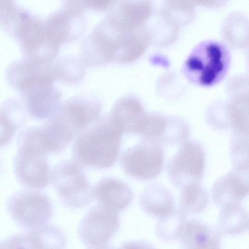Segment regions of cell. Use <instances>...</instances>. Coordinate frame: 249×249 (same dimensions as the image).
I'll use <instances>...</instances> for the list:
<instances>
[{
  "instance_id": "1",
  "label": "cell",
  "mask_w": 249,
  "mask_h": 249,
  "mask_svg": "<svg viewBox=\"0 0 249 249\" xmlns=\"http://www.w3.org/2000/svg\"><path fill=\"white\" fill-rule=\"evenodd\" d=\"M150 43L146 25L133 28L106 15L83 41L81 59L90 66L127 64L141 57Z\"/></svg>"
},
{
  "instance_id": "2",
  "label": "cell",
  "mask_w": 249,
  "mask_h": 249,
  "mask_svg": "<svg viewBox=\"0 0 249 249\" xmlns=\"http://www.w3.org/2000/svg\"><path fill=\"white\" fill-rule=\"evenodd\" d=\"M123 135L107 114L77 137L72 148V156L80 165L97 169L109 168L119 155Z\"/></svg>"
},
{
  "instance_id": "3",
  "label": "cell",
  "mask_w": 249,
  "mask_h": 249,
  "mask_svg": "<svg viewBox=\"0 0 249 249\" xmlns=\"http://www.w3.org/2000/svg\"><path fill=\"white\" fill-rule=\"evenodd\" d=\"M230 64V53L222 44L213 40L196 46L183 67L186 77L200 86H212L225 76Z\"/></svg>"
},
{
  "instance_id": "4",
  "label": "cell",
  "mask_w": 249,
  "mask_h": 249,
  "mask_svg": "<svg viewBox=\"0 0 249 249\" xmlns=\"http://www.w3.org/2000/svg\"><path fill=\"white\" fill-rule=\"evenodd\" d=\"M51 180L61 201L69 208L85 207L94 198L93 187L75 161L66 160L57 163L52 170Z\"/></svg>"
},
{
  "instance_id": "5",
  "label": "cell",
  "mask_w": 249,
  "mask_h": 249,
  "mask_svg": "<svg viewBox=\"0 0 249 249\" xmlns=\"http://www.w3.org/2000/svg\"><path fill=\"white\" fill-rule=\"evenodd\" d=\"M6 208L12 219L19 226L33 230L51 219L53 207L43 193L34 190H22L8 199Z\"/></svg>"
},
{
  "instance_id": "6",
  "label": "cell",
  "mask_w": 249,
  "mask_h": 249,
  "mask_svg": "<svg viewBox=\"0 0 249 249\" xmlns=\"http://www.w3.org/2000/svg\"><path fill=\"white\" fill-rule=\"evenodd\" d=\"M205 161V154L202 145L194 140L184 141L167 165V174L170 182L180 189L200 183Z\"/></svg>"
},
{
  "instance_id": "7",
  "label": "cell",
  "mask_w": 249,
  "mask_h": 249,
  "mask_svg": "<svg viewBox=\"0 0 249 249\" xmlns=\"http://www.w3.org/2000/svg\"><path fill=\"white\" fill-rule=\"evenodd\" d=\"M161 146L153 141L141 139L122 154L120 164L123 171L139 180L155 178L161 173L164 165V153Z\"/></svg>"
},
{
  "instance_id": "8",
  "label": "cell",
  "mask_w": 249,
  "mask_h": 249,
  "mask_svg": "<svg viewBox=\"0 0 249 249\" xmlns=\"http://www.w3.org/2000/svg\"><path fill=\"white\" fill-rule=\"evenodd\" d=\"M14 170L19 183L29 189H42L49 184L47 153L36 146L18 143L14 160Z\"/></svg>"
},
{
  "instance_id": "9",
  "label": "cell",
  "mask_w": 249,
  "mask_h": 249,
  "mask_svg": "<svg viewBox=\"0 0 249 249\" xmlns=\"http://www.w3.org/2000/svg\"><path fill=\"white\" fill-rule=\"evenodd\" d=\"M119 225L118 212L98 203L81 219L78 227V235L86 246L104 245L116 232Z\"/></svg>"
},
{
  "instance_id": "10",
  "label": "cell",
  "mask_w": 249,
  "mask_h": 249,
  "mask_svg": "<svg viewBox=\"0 0 249 249\" xmlns=\"http://www.w3.org/2000/svg\"><path fill=\"white\" fill-rule=\"evenodd\" d=\"M83 1H65L49 16L45 22L52 37L60 45L77 39L86 29Z\"/></svg>"
},
{
  "instance_id": "11",
  "label": "cell",
  "mask_w": 249,
  "mask_h": 249,
  "mask_svg": "<svg viewBox=\"0 0 249 249\" xmlns=\"http://www.w3.org/2000/svg\"><path fill=\"white\" fill-rule=\"evenodd\" d=\"M100 101L89 96H75L60 104L55 112L76 136L97 121L101 114Z\"/></svg>"
},
{
  "instance_id": "12",
  "label": "cell",
  "mask_w": 249,
  "mask_h": 249,
  "mask_svg": "<svg viewBox=\"0 0 249 249\" xmlns=\"http://www.w3.org/2000/svg\"><path fill=\"white\" fill-rule=\"evenodd\" d=\"M147 114L139 99L127 95L116 101L107 115L123 134H140Z\"/></svg>"
},
{
  "instance_id": "13",
  "label": "cell",
  "mask_w": 249,
  "mask_h": 249,
  "mask_svg": "<svg viewBox=\"0 0 249 249\" xmlns=\"http://www.w3.org/2000/svg\"><path fill=\"white\" fill-rule=\"evenodd\" d=\"M249 171L233 168L218 178L212 189L213 200L221 208L241 203L249 194Z\"/></svg>"
},
{
  "instance_id": "14",
  "label": "cell",
  "mask_w": 249,
  "mask_h": 249,
  "mask_svg": "<svg viewBox=\"0 0 249 249\" xmlns=\"http://www.w3.org/2000/svg\"><path fill=\"white\" fill-rule=\"evenodd\" d=\"M34 129L39 145L47 153L61 152L75 137L55 113L41 126L34 127Z\"/></svg>"
},
{
  "instance_id": "15",
  "label": "cell",
  "mask_w": 249,
  "mask_h": 249,
  "mask_svg": "<svg viewBox=\"0 0 249 249\" xmlns=\"http://www.w3.org/2000/svg\"><path fill=\"white\" fill-rule=\"evenodd\" d=\"M22 94L28 113L36 119L51 117L60 105L61 94L53 85L36 86Z\"/></svg>"
},
{
  "instance_id": "16",
  "label": "cell",
  "mask_w": 249,
  "mask_h": 249,
  "mask_svg": "<svg viewBox=\"0 0 249 249\" xmlns=\"http://www.w3.org/2000/svg\"><path fill=\"white\" fill-rule=\"evenodd\" d=\"M93 188L94 198L98 204L117 212L127 208L133 200L130 187L116 178H103Z\"/></svg>"
},
{
  "instance_id": "17",
  "label": "cell",
  "mask_w": 249,
  "mask_h": 249,
  "mask_svg": "<svg viewBox=\"0 0 249 249\" xmlns=\"http://www.w3.org/2000/svg\"><path fill=\"white\" fill-rule=\"evenodd\" d=\"M221 235L217 228L192 219L186 222L180 237L184 249H220Z\"/></svg>"
},
{
  "instance_id": "18",
  "label": "cell",
  "mask_w": 249,
  "mask_h": 249,
  "mask_svg": "<svg viewBox=\"0 0 249 249\" xmlns=\"http://www.w3.org/2000/svg\"><path fill=\"white\" fill-rule=\"evenodd\" d=\"M153 13L148 1H113L107 15L121 23L132 28L145 25Z\"/></svg>"
},
{
  "instance_id": "19",
  "label": "cell",
  "mask_w": 249,
  "mask_h": 249,
  "mask_svg": "<svg viewBox=\"0 0 249 249\" xmlns=\"http://www.w3.org/2000/svg\"><path fill=\"white\" fill-rule=\"evenodd\" d=\"M140 205L146 213L159 218L164 217L174 210V198L165 186L153 183L142 191Z\"/></svg>"
},
{
  "instance_id": "20",
  "label": "cell",
  "mask_w": 249,
  "mask_h": 249,
  "mask_svg": "<svg viewBox=\"0 0 249 249\" xmlns=\"http://www.w3.org/2000/svg\"><path fill=\"white\" fill-rule=\"evenodd\" d=\"M216 228L221 235L237 234L248 231V212L241 203L222 208Z\"/></svg>"
},
{
  "instance_id": "21",
  "label": "cell",
  "mask_w": 249,
  "mask_h": 249,
  "mask_svg": "<svg viewBox=\"0 0 249 249\" xmlns=\"http://www.w3.org/2000/svg\"><path fill=\"white\" fill-rule=\"evenodd\" d=\"M209 196L200 183H194L181 189L179 196V210L186 214L200 213L208 206Z\"/></svg>"
},
{
  "instance_id": "22",
  "label": "cell",
  "mask_w": 249,
  "mask_h": 249,
  "mask_svg": "<svg viewBox=\"0 0 249 249\" xmlns=\"http://www.w3.org/2000/svg\"><path fill=\"white\" fill-rule=\"evenodd\" d=\"M186 216L179 209H174L166 216L160 218L155 229L157 236L166 241L180 237L186 222Z\"/></svg>"
},
{
  "instance_id": "23",
  "label": "cell",
  "mask_w": 249,
  "mask_h": 249,
  "mask_svg": "<svg viewBox=\"0 0 249 249\" xmlns=\"http://www.w3.org/2000/svg\"><path fill=\"white\" fill-rule=\"evenodd\" d=\"M243 15L236 13L229 15L225 19L222 27V32L225 39L229 43L235 47H242L246 45V18Z\"/></svg>"
},
{
  "instance_id": "24",
  "label": "cell",
  "mask_w": 249,
  "mask_h": 249,
  "mask_svg": "<svg viewBox=\"0 0 249 249\" xmlns=\"http://www.w3.org/2000/svg\"><path fill=\"white\" fill-rule=\"evenodd\" d=\"M83 61L74 56H65L54 64L57 78L67 83L77 82L85 73Z\"/></svg>"
},
{
  "instance_id": "25",
  "label": "cell",
  "mask_w": 249,
  "mask_h": 249,
  "mask_svg": "<svg viewBox=\"0 0 249 249\" xmlns=\"http://www.w3.org/2000/svg\"><path fill=\"white\" fill-rule=\"evenodd\" d=\"M189 133V125L184 119L178 116H168L166 127L159 143L160 145L181 143Z\"/></svg>"
},
{
  "instance_id": "26",
  "label": "cell",
  "mask_w": 249,
  "mask_h": 249,
  "mask_svg": "<svg viewBox=\"0 0 249 249\" xmlns=\"http://www.w3.org/2000/svg\"><path fill=\"white\" fill-rule=\"evenodd\" d=\"M205 119L213 129H231L232 115L228 102H217L211 105L206 111Z\"/></svg>"
},
{
  "instance_id": "27",
  "label": "cell",
  "mask_w": 249,
  "mask_h": 249,
  "mask_svg": "<svg viewBox=\"0 0 249 249\" xmlns=\"http://www.w3.org/2000/svg\"><path fill=\"white\" fill-rule=\"evenodd\" d=\"M249 135L232 134L230 153L233 168L249 171Z\"/></svg>"
},
{
  "instance_id": "28",
  "label": "cell",
  "mask_w": 249,
  "mask_h": 249,
  "mask_svg": "<svg viewBox=\"0 0 249 249\" xmlns=\"http://www.w3.org/2000/svg\"><path fill=\"white\" fill-rule=\"evenodd\" d=\"M2 245L3 249H45L34 229L12 235Z\"/></svg>"
},
{
  "instance_id": "29",
  "label": "cell",
  "mask_w": 249,
  "mask_h": 249,
  "mask_svg": "<svg viewBox=\"0 0 249 249\" xmlns=\"http://www.w3.org/2000/svg\"><path fill=\"white\" fill-rule=\"evenodd\" d=\"M162 10L179 27L190 22L195 11L193 4L180 1H167Z\"/></svg>"
},
{
  "instance_id": "30",
  "label": "cell",
  "mask_w": 249,
  "mask_h": 249,
  "mask_svg": "<svg viewBox=\"0 0 249 249\" xmlns=\"http://www.w3.org/2000/svg\"><path fill=\"white\" fill-rule=\"evenodd\" d=\"M19 127L2 105L0 107V147L7 144Z\"/></svg>"
},
{
  "instance_id": "31",
  "label": "cell",
  "mask_w": 249,
  "mask_h": 249,
  "mask_svg": "<svg viewBox=\"0 0 249 249\" xmlns=\"http://www.w3.org/2000/svg\"><path fill=\"white\" fill-rule=\"evenodd\" d=\"M113 1L112 0H84V6L86 9L97 11H102L109 8Z\"/></svg>"
},
{
  "instance_id": "32",
  "label": "cell",
  "mask_w": 249,
  "mask_h": 249,
  "mask_svg": "<svg viewBox=\"0 0 249 249\" xmlns=\"http://www.w3.org/2000/svg\"><path fill=\"white\" fill-rule=\"evenodd\" d=\"M118 249H155L152 245L143 241L134 240L124 243Z\"/></svg>"
},
{
  "instance_id": "33",
  "label": "cell",
  "mask_w": 249,
  "mask_h": 249,
  "mask_svg": "<svg viewBox=\"0 0 249 249\" xmlns=\"http://www.w3.org/2000/svg\"><path fill=\"white\" fill-rule=\"evenodd\" d=\"M87 249H115L110 245H104L94 247H89Z\"/></svg>"
},
{
  "instance_id": "34",
  "label": "cell",
  "mask_w": 249,
  "mask_h": 249,
  "mask_svg": "<svg viewBox=\"0 0 249 249\" xmlns=\"http://www.w3.org/2000/svg\"><path fill=\"white\" fill-rule=\"evenodd\" d=\"M0 249H3L2 245L0 243Z\"/></svg>"
}]
</instances>
